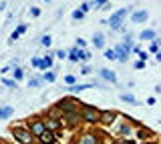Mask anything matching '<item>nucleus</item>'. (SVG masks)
<instances>
[{
    "mask_svg": "<svg viewBox=\"0 0 161 144\" xmlns=\"http://www.w3.org/2000/svg\"><path fill=\"white\" fill-rule=\"evenodd\" d=\"M12 136L18 144H32V140H34V136L24 128H12Z\"/></svg>",
    "mask_w": 161,
    "mask_h": 144,
    "instance_id": "nucleus-1",
    "label": "nucleus"
},
{
    "mask_svg": "<svg viewBox=\"0 0 161 144\" xmlns=\"http://www.w3.org/2000/svg\"><path fill=\"white\" fill-rule=\"evenodd\" d=\"M129 12H131V8H121V10L113 12L111 20H109V26H111V28H121L123 20H125V16L129 14Z\"/></svg>",
    "mask_w": 161,
    "mask_h": 144,
    "instance_id": "nucleus-2",
    "label": "nucleus"
},
{
    "mask_svg": "<svg viewBox=\"0 0 161 144\" xmlns=\"http://www.w3.org/2000/svg\"><path fill=\"white\" fill-rule=\"evenodd\" d=\"M57 106H58V110H62V112H77L79 102L75 98H62Z\"/></svg>",
    "mask_w": 161,
    "mask_h": 144,
    "instance_id": "nucleus-3",
    "label": "nucleus"
},
{
    "mask_svg": "<svg viewBox=\"0 0 161 144\" xmlns=\"http://www.w3.org/2000/svg\"><path fill=\"white\" fill-rule=\"evenodd\" d=\"M99 110L97 108H91V106H85L83 108V120H87L89 124H95V122H99Z\"/></svg>",
    "mask_w": 161,
    "mask_h": 144,
    "instance_id": "nucleus-4",
    "label": "nucleus"
},
{
    "mask_svg": "<svg viewBox=\"0 0 161 144\" xmlns=\"http://www.w3.org/2000/svg\"><path fill=\"white\" fill-rule=\"evenodd\" d=\"M71 62H79V60H89L91 58V52H85V50H80L79 46H75V48H71Z\"/></svg>",
    "mask_w": 161,
    "mask_h": 144,
    "instance_id": "nucleus-5",
    "label": "nucleus"
},
{
    "mask_svg": "<svg viewBox=\"0 0 161 144\" xmlns=\"http://www.w3.org/2000/svg\"><path fill=\"white\" fill-rule=\"evenodd\" d=\"M115 52H117V60H119V62H127V60H129L131 46H127V44H119V46H115Z\"/></svg>",
    "mask_w": 161,
    "mask_h": 144,
    "instance_id": "nucleus-6",
    "label": "nucleus"
},
{
    "mask_svg": "<svg viewBox=\"0 0 161 144\" xmlns=\"http://www.w3.org/2000/svg\"><path fill=\"white\" fill-rule=\"evenodd\" d=\"M28 126H30V130H28V132H30L34 138L40 136V134L44 132V122H42V120H30V122H28Z\"/></svg>",
    "mask_w": 161,
    "mask_h": 144,
    "instance_id": "nucleus-7",
    "label": "nucleus"
},
{
    "mask_svg": "<svg viewBox=\"0 0 161 144\" xmlns=\"http://www.w3.org/2000/svg\"><path fill=\"white\" fill-rule=\"evenodd\" d=\"M115 118H117V112H113V110H105V112L99 114V122H101V124H105V126L113 124Z\"/></svg>",
    "mask_w": 161,
    "mask_h": 144,
    "instance_id": "nucleus-8",
    "label": "nucleus"
},
{
    "mask_svg": "<svg viewBox=\"0 0 161 144\" xmlns=\"http://www.w3.org/2000/svg\"><path fill=\"white\" fill-rule=\"evenodd\" d=\"M42 144H54L57 142V132H50V130H46L44 128V132L40 134V136H36Z\"/></svg>",
    "mask_w": 161,
    "mask_h": 144,
    "instance_id": "nucleus-9",
    "label": "nucleus"
},
{
    "mask_svg": "<svg viewBox=\"0 0 161 144\" xmlns=\"http://www.w3.org/2000/svg\"><path fill=\"white\" fill-rule=\"evenodd\" d=\"M42 122H44V128L50 130V132H58V130H61V122H58L57 118H46V120H42Z\"/></svg>",
    "mask_w": 161,
    "mask_h": 144,
    "instance_id": "nucleus-10",
    "label": "nucleus"
},
{
    "mask_svg": "<svg viewBox=\"0 0 161 144\" xmlns=\"http://www.w3.org/2000/svg\"><path fill=\"white\" fill-rule=\"evenodd\" d=\"M99 76H101L103 80H107V82H117V76H115V72H111L109 68L99 70Z\"/></svg>",
    "mask_w": 161,
    "mask_h": 144,
    "instance_id": "nucleus-11",
    "label": "nucleus"
},
{
    "mask_svg": "<svg viewBox=\"0 0 161 144\" xmlns=\"http://www.w3.org/2000/svg\"><path fill=\"white\" fill-rule=\"evenodd\" d=\"M62 120H67V124H69V126H75V124H77V122L80 120V116H79L77 112H65Z\"/></svg>",
    "mask_w": 161,
    "mask_h": 144,
    "instance_id": "nucleus-12",
    "label": "nucleus"
},
{
    "mask_svg": "<svg viewBox=\"0 0 161 144\" xmlns=\"http://www.w3.org/2000/svg\"><path fill=\"white\" fill-rule=\"evenodd\" d=\"M147 12L145 10H137V12H133V14H131V20H133V22H145L147 20Z\"/></svg>",
    "mask_w": 161,
    "mask_h": 144,
    "instance_id": "nucleus-13",
    "label": "nucleus"
},
{
    "mask_svg": "<svg viewBox=\"0 0 161 144\" xmlns=\"http://www.w3.org/2000/svg\"><path fill=\"white\" fill-rule=\"evenodd\" d=\"M93 44H95L97 48H103L105 46V34L103 32H95V34H93Z\"/></svg>",
    "mask_w": 161,
    "mask_h": 144,
    "instance_id": "nucleus-14",
    "label": "nucleus"
},
{
    "mask_svg": "<svg viewBox=\"0 0 161 144\" xmlns=\"http://www.w3.org/2000/svg\"><path fill=\"white\" fill-rule=\"evenodd\" d=\"M12 114H14V108L12 106H2L0 108V120H6V118H10Z\"/></svg>",
    "mask_w": 161,
    "mask_h": 144,
    "instance_id": "nucleus-15",
    "label": "nucleus"
},
{
    "mask_svg": "<svg viewBox=\"0 0 161 144\" xmlns=\"http://www.w3.org/2000/svg\"><path fill=\"white\" fill-rule=\"evenodd\" d=\"M79 144H99V138H97L95 134H85Z\"/></svg>",
    "mask_w": 161,
    "mask_h": 144,
    "instance_id": "nucleus-16",
    "label": "nucleus"
},
{
    "mask_svg": "<svg viewBox=\"0 0 161 144\" xmlns=\"http://www.w3.org/2000/svg\"><path fill=\"white\" fill-rule=\"evenodd\" d=\"M121 100H123V102H129V104H133V106H139L137 98H135L133 94H121Z\"/></svg>",
    "mask_w": 161,
    "mask_h": 144,
    "instance_id": "nucleus-17",
    "label": "nucleus"
},
{
    "mask_svg": "<svg viewBox=\"0 0 161 144\" xmlns=\"http://www.w3.org/2000/svg\"><path fill=\"white\" fill-rule=\"evenodd\" d=\"M155 36H157V34H155V30H143L141 34H139V38H141V40H153Z\"/></svg>",
    "mask_w": 161,
    "mask_h": 144,
    "instance_id": "nucleus-18",
    "label": "nucleus"
},
{
    "mask_svg": "<svg viewBox=\"0 0 161 144\" xmlns=\"http://www.w3.org/2000/svg\"><path fill=\"white\" fill-rule=\"evenodd\" d=\"M50 66H53V54H46L44 58H42V68H50Z\"/></svg>",
    "mask_w": 161,
    "mask_h": 144,
    "instance_id": "nucleus-19",
    "label": "nucleus"
},
{
    "mask_svg": "<svg viewBox=\"0 0 161 144\" xmlns=\"http://www.w3.org/2000/svg\"><path fill=\"white\" fill-rule=\"evenodd\" d=\"M50 44H53V38H50V34H44V36H40V46L48 48Z\"/></svg>",
    "mask_w": 161,
    "mask_h": 144,
    "instance_id": "nucleus-20",
    "label": "nucleus"
},
{
    "mask_svg": "<svg viewBox=\"0 0 161 144\" xmlns=\"http://www.w3.org/2000/svg\"><path fill=\"white\" fill-rule=\"evenodd\" d=\"M40 84H42V78H39V76H34V78L28 80V86H30V88H39Z\"/></svg>",
    "mask_w": 161,
    "mask_h": 144,
    "instance_id": "nucleus-21",
    "label": "nucleus"
},
{
    "mask_svg": "<svg viewBox=\"0 0 161 144\" xmlns=\"http://www.w3.org/2000/svg\"><path fill=\"white\" fill-rule=\"evenodd\" d=\"M105 58H107V60H117V52H115V48L105 50Z\"/></svg>",
    "mask_w": 161,
    "mask_h": 144,
    "instance_id": "nucleus-22",
    "label": "nucleus"
},
{
    "mask_svg": "<svg viewBox=\"0 0 161 144\" xmlns=\"http://www.w3.org/2000/svg\"><path fill=\"white\" fill-rule=\"evenodd\" d=\"M149 50H151L153 54H155V52H159V38H157V36H155L153 40H151V46H149Z\"/></svg>",
    "mask_w": 161,
    "mask_h": 144,
    "instance_id": "nucleus-23",
    "label": "nucleus"
},
{
    "mask_svg": "<svg viewBox=\"0 0 161 144\" xmlns=\"http://www.w3.org/2000/svg\"><path fill=\"white\" fill-rule=\"evenodd\" d=\"M12 74H14V80H16V82L24 78V70H22V68H18V66L14 68V72H12Z\"/></svg>",
    "mask_w": 161,
    "mask_h": 144,
    "instance_id": "nucleus-24",
    "label": "nucleus"
},
{
    "mask_svg": "<svg viewBox=\"0 0 161 144\" xmlns=\"http://www.w3.org/2000/svg\"><path fill=\"white\" fill-rule=\"evenodd\" d=\"M54 78H57V76H54V72H44V76H42V80H44V82H54Z\"/></svg>",
    "mask_w": 161,
    "mask_h": 144,
    "instance_id": "nucleus-25",
    "label": "nucleus"
},
{
    "mask_svg": "<svg viewBox=\"0 0 161 144\" xmlns=\"http://www.w3.org/2000/svg\"><path fill=\"white\" fill-rule=\"evenodd\" d=\"M105 4H107V0H93L91 6H95V8H103Z\"/></svg>",
    "mask_w": 161,
    "mask_h": 144,
    "instance_id": "nucleus-26",
    "label": "nucleus"
},
{
    "mask_svg": "<svg viewBox=\"0 0 161 144\" xmlns=\"http://www.w3.org/2000/svg\"><path fill=\"white\" fill-rule=\"evenodd\" d=\"M30 64L34 66V68H42V58H32Z\"/></svg>",
    "mask_w": 161,
    "mask_h": 144,
    "instance_id": "nucleus-27",
    "label": "nucleus"
},
{
    "mask_svg": "<svg viewBox=\"0 0 161 144\" xmlns=\"http://www.w3.org/2000/svg\"><path fill=\"white\" fill-rule=\"evenodd\" d=\"M149 136H151L149 130H139V138H143V140H145V138H149Z\"/></svg>",
    "mask_w": 161,
    "mask_h": 144,
    "instance_id": "nucleus-28",
    "label": "nucleus"
},
{
    "mask_svg": "<svg viewBox=\"0 0 161 144\" xmlns=\"http://www.w3.org/2000/svg\"><path fill=\"white\" fill-rule=\"evenodd\" d=\"M83 16H85V12H80V10H75L73 12V20H80Z\"/></svg>",
    "mask_w": 161,
    "mask_h": 144,
    "instance_id": "nucleus-29",
    "label": "nucleus"
},
{
    "mask_svg": "<svg viewBox=\"0 0 161 144\" xmlns=\"http://www.w3.org/2000/svg\"><path fill=\"white\" fill-rule=\"evenodd\" d=\"M89 10H91V2H83V6H80V12H85V14H87Z\"/></svg>",
    "mask_w": 161,
    "mask_h": 144,
    "instance_id": "nucleus-30",
    "label": "nucleus"
},
{
    "mask_svg": "<svg viewBox=\"0 0 161 144\" xmlns=\"http://www.w3.org/2000/svg\"><path fill=\"white\" fill-rule=\"evenodd\" d=\"M4 86H8V88H16V80H4Z\"/></svg>",
    "mask_w": 161,
    "mask_h": 144,
    "instance_id": "nucleus-31",
    "label": "nucleus"
},
{
    "mask_svg": "<svg viewBox=\"0 0 161 144\" xmlns=\"http://www.w3.org/2000/svg\"><path fill=\"white\" fill-rule=\"evenodd\" d=\"M80 74H83V76H89V74H91V66H83V68H80Z\"/></svg>",
    "mask_w": 161,
    "mask_h": 144,
    "instance_id": "nucleus-32",
    "label": "nucleus"
},
{
    "mask_svg": "<svg viewBox=\"0 0 161 144\" xmlns=\"http://www.w3.org/2000/svg\"><path fill=\"white\" fill-rule=\"evenodd\" d=\"M135 68H137V70H143V68H145V60H139V62H135Z\"/></svg>",
    "mask_w": 161,
    "mask_h": 144,
    "instance_id": "nucleus-33",
    "label": "nucleus"
},
{
    "mask_svg": "<svg viewBox=\"0 0 161 144\" xmlns=\"http://www.w3.org/2000/svg\"><path fill=\"white\" fill-rule=\"evenodd\" d=\"M65 82H67V84H75V76H73V74L65 76Z\"/></svg>",
    "mask_w": 161,
    "mask_h": 144,
    "instance_id": "nucleus-34",
    "label": "nucleus"
},
{
    "mask_svg": "<svg viewBox=\"0 0 161 144\" xmlns=\"http://www.w3.org/2000/svg\"><path fill=\"white\" fill-rule=\"evenodd\" d=\"M18 38H20V34H18V32H12V34H10V42H14V40H18Z\"/></svg>",
    "mask_w": 161,
    "mask_h": 144,
    "instance_id": "nucleus-35",
    "label": "nucleus"
},
{
    "mask_svg": "<svg viewBox=\"0 0 161 144\" xmlns=\"http://www.w3.org/2000/svg\"><path fill=\"white\" fill-rule=\"evenodd\" d=\"M16 32H18V34H22V32H26V24H20V26L16 28Z\"/></svg>",
    "mask_w": 161,
    "mask_h": 144,
    "instance_id": "nucleus-36",
    "label": "nucleus"
},
{
    "mask_svg": "<svg viewBox=\"0 0 161 144\" xmlns=\"http://www.w3.org/2000/svg\"><path fill=\"white\" fill-rule=\"evenodd\" d=\"M147 58H149V54H147V52H141V50H139V60H147Z\"/></svg>",
    "mask_w": 161,
    "mask_h": 144,
    "instance_id": "nucleus-37",
    "label": "nucleus"
},
{
    "mask_svg": "<svg viewBox=\"0 0 161 144\" xmlns=\"http://www.w3.org/2000/svg\"><path fill=\"white\" fill-rule=\"evenodd\" d=\"M30 14H32V16H34V18H36V16L40 14V10H39V8H30Z\"/></svg>",
    "mask_w": 161,
    "mask_h": 144,
    "instance_id": "nucleus-38",
    "label": "nucleus"
},
{
    "mask_svg": "<svg viewBox=\"0 0 161 144\" xmlns=\"http://www.w3.org/2000/svg\"><path fill=\"white\" fill-rule=\"evenodd\" d=\"M129 132H131L129 126H121V134H129Z\"/></svg>",
    "mask_w": 161,
    "mask_h": 144,
    "instance_id": "nucleus-39",
    "label": "nucleus"
},
{
    "mask_svg": "<svg viewBox=\"0 0 161 144\" xmlns=\"http://www.w3.org/2000/svg\"><path fill=\"white\" fill-rule=\"evenodd\" d=\"M77 46H80V48L85 46V40H83V38H77Z\"/></svg>",
    "mask_w": 161,
    "mask_h": 144,
    "instance_id": "nucleus-40",
    "label": "nucleus"
},
{
    "mask_svg": "<svg viewBox=\"0 0 161 144\" xmlns=\"http://www.w3.org/2000/svg\"><path fill=\"white\" fill-rule=\"evenodd\" d=\"M57 56H58V58H65V56H67V54H65V50H58V52H57Z\"/></svg>",
    "mask_w": 161,
    "mask_h": 144,
    "instance_id": "nucleus-41",
    "label": "nucleus"
},
{
    "mask_svg": "<svg viewBox=\"0 0 161 144\" xmlns=\"http://www.w3.org/2000/svg\"><path fill=\"white\" fill-rule=\"evenodd\" d=\"M4 8H6V2H0V12H2Z\"/></svg>",
    "mask_w": 161,
    "mask_h": 144,
    "instance_id": "nucleus-42",
    "label": "nucleus"
},
{
    "mask_svg": "<svg viewBox=\"0 0 161 144\" xmlns=\"http://www.w3.org/2000/svg\"><path fill=\"white\" fill-rule=\"evenodd\" d=\"M44 2H50V0H44Z\"/></svg>",
    "mask_w": 161,
    "mask_h": 144,
    "instance_id": "nucleus-43",
    "label": "nucleus"
},
{
    "mask_svg": "<svg viewBox=\"0 0 161 144\" xmlns=\"http://www.w3.org/2000/svg\"><path fill=\"white\" fill-rule=\"evenodd\" d=\"M123 144H129V142H123Z\"/></svg>",
    "mask_w": 161,
    "mask_h": 144,
    "instance_id": "nucleus-44",
    "label": "nucleus"
}]
</instances>
